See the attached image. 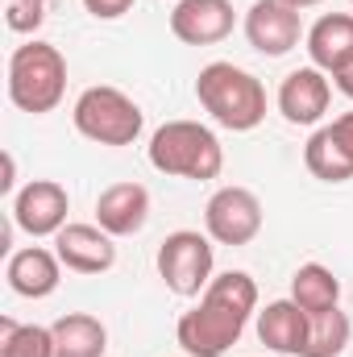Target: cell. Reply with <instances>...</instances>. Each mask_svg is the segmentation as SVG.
I'll use <instances>...</instances> for the list:
<instances>
[{
    "mask_svg": "<svg viewBox=\"0 0 353 357\" xmlns=\"http://www.w3.org/2000/svg\"><path fill=\"white\" fill-rule=\"evenodd\" d=\"M254 312H258V282L246 270L212 274L200 303L179 316L175 341L187 357H225L241 341Z\"/></svg>",
    "mask_w": 353,
    "mask_h": 357,
    "instance_id": "6da1fadb",
    "label": "cell"
},
{
    "mask_svg": "<svg viewBox=\"0 0 353 357\" xmlns=\"http://www.w3.org/2000/svg\"><path fill=\"white\" fill-rule=\"evenodd\" d=\"M195 100L220 129H233V133H250L266 121L262 79L237 63H225V59L208 63L195 75Z\"/></svg>",
    "mask_w": 353,
    "mask_h": 357,
    "instance_id": "7a4b0ae2",
    "label": "cell"
},
{
    "mask_svg": "<svg viewBox=\"0 0 353 357\" xmlns=\"http://www.w3.org/2000/svg\"><path fill=\"white\" fill-rule=\"evenodd\" d=\"M150 167L175 178L208 183L225 171V146L200 121H167L150 137Z\"/></svg>",
    "mask_w": 353,
    "mask_h": 357,
    "instance_id": "3957f363",
    "label": "cell"
},
{
    "mask_svg": "<svg viewBox=\"0 0 353 357\" xmlns=\"http://www.w3.org/2000/svg\"><path fill=\"white\" fill-rule=\"evenodd\" d=\"M67 96V59L54 42H25L8 59V100L21 112L46 116Z\"/></svg>",
    "mask_w": 353,
    "mask_h": 357,
    "instance_id": "277c9868",
    "label": "cell"
},
{
    "mask_svg": "<svg viewBox=\"0 0 353 357\" xmlns=\"http://www.w3.org/2000/svg\"><path fill=\"white\" fill-rule=\"evenodd\" d=\"M71 121L75 129L96 142V146H133L142 137V125H146V112L137 108L133 96H125L121 88H88L80 91L75 108H71Z\"/></svg>",
    "mask_w": 353,
    "mask_h": 357,
    "instance_id": "5b68a950",
    "label": "cell"
},
{
    "mask_svg": "<svg viewBox=\"0 0 353 357\" xmlns=\"http://www.w3.org/2000/svg\"><path fill=\"white\" fill-rule=\"evenodd\" d=\"M158 278L183 295V299H195V295H204V287L212 282V262H216V254H212V237H204V233H195V229H179L171 233L163 245H158Z\"/></svg>",
    "mask_w": 353,
    "mask_h": 357,
    "instance_id": "8992f818",
    "label": "cell"
},
{
    "mask_svg": "<svg viewBox=\"0 0 353 357\" xmlns=\"http://www.w3.org/2000/svg\"><path fill=\"white\" fill-rule=\"evenodd\" d=\"M204 229L216 245H250L262 233V199L250 187H220L204 208Z\"/></svg>",
    "mask_w": 353,
    "mask_h": 357,
    "instance_id": "52a82bcc",
    "label": "cell"
},
{
    "mask_svg": "<svg viewBox=\"0 0 353 357\" xmlns=\"http://www.w3.org/2000/svg\"><path fill=\"white\" fill-rule=\"evenodd\" d=\"M71 195L54 178H33L13 195V225L29 237H54L67 225Z\"/></svg>",
    "mask_w": 353,
    "mask_h": 357,
    "instance_id": "ba28073f",
    "label": "cell"
},
{
    "mask_svg": "<svg viewBox=\"0 0 353 357\" xmlns=\"http://www.w3.org/2000/svg\"><path fill=\"white\" fill-rule=\"evenodd\" d=\"M303 167L320 183H350L353 178V112L320 125L303 146Z\"/></svg>",
    "mask_w": 353,
    "mask_h": 357,
    "instance_id": "9c48e42d",
    "label": "cell"
},
{
    "mask_svg": "<svg viewBox=\"0 0 353 357\" xmlns=\"http://www.w3.org/2000/svg\"><path fill=\"white\" fill-rule=\"evenodd\" d=\"M299 38H308V33H303V21H299V13L291 4H283V0H254L250 4V13H246V42L258 54L283 59L287 50L299 46Z\"/></svg>",
    "mask_w": 353,
    "mask_h": 357,
    "instance_id": "30bf717a",
    "label": "cell"
},
{
    "mask_svg": "<svg viewBox=\"0 0 353 357\" xmlns=\"http://www.w3.org/2000/svg\"><path fill=\"white\" fill-rule=\"evenodd\" d=\"M54 254L71 274H104L117 266V245L112 233H104L100 225H84V220H67L54 233Z\"/></svg>",
    "mask_w": 353,
    "mask_h": 357,
    "instance_id": "8fae6325",
    "label": "cell"
},
{
    "mask_svg": "<svg viewBox=\"0 0 353 357\" xmlns=\"http://www.w3.org/2000/svg\"><path fill=\"white\" fill-rule=\"evenodd\" d=\"M233 0H175L171 33L183 46H216L233 33Z\"/></svg>",
    "mask_w": 353,
    "mask_h": 357,
    "instance_id": "7c38bea8",
    "label": "cell"
},
{
    "mask_svg": "<svg viewBox=\"0 0 353 357\" xmlns=\"http://www.w3.org/2000/svg\"><path fill=\"white\" fill-rule=\"evenodd\" d=\"M333 104V84L320 67H299L278 84V112L291 125H320Z\"/></svg>",
    "mask_w": 353,
    "mask_h": 357,
    "instance_id": "4fadbf2b",
    "label": "cell"
},
{
    "mask_svg": "<svg viewBox=\"0 0 353 357\" xmlns=\"http://www.w3.org/2000/svg\"><path fill=\"white\" fill-rule=\"evenodd\" d=\"M150 220V191L142 183H112L96 199V225L112 237H133Z\"/></svg>",
    "mask_w": 353,
    "mask_h": 357,
    "instance_id": "5bb4252c",
    "label": "cell"
},
{
    "mask_svg": "<svg viewBox=\"0 0 353 357\" xmlns=\"http://www.w3.org/2000/svg\"><path fill=\"white\" fill-rule=\"evenodd\" d=\"M8 287L21 295V299H46L59 291L63 282V262L54 250H42V245H25L17 254H8V266H4Z\"/></svg>",
    "mask_w": 353,
    "mask_h": 357,
    "instance_id": "9a60e30c",
    "label": "cell"
},
{
    "mask_svg": "<svg viewBox=\"0 0 353 357\" xmlns=\"http://www.w3.org/2000/svg\"><path fill=\"white\" fill-rule=\"evenodd\" d=\"M308 59L324 75H337L353 63V13H324L308 29Z\"/></svg>",
    "mask_w": 353,
    "mask_h": 357,
    "instance_id": "2e32d148",
    "label": "cell"
},
{
    "mask_svg": "<svg viewBox=\"0 0 353 357\" xmlns=\"http://www.w3.org/2000/svg\"><path fill=\"white\" fill-rule=\"evenodd\" d=\"M258 341L274 354L303 357L308 345V312L295 299H274L258 312Z\"/></svg>",
    "mask_w": 353,
    "mask_h": 357,
    "instance_id": "e0dca14e",
    "label": "cell"
},
{
    "mask_svg": "<svg viewBox=\"0 0 353 357\" xmlns=\"http://www.w3.org/2000/svg\"><path fill=\"white\" fill-rule=\"evenodd\" d=\"M54 357H104L108 328L88 312H67L54 324Z\"/></svg>",
    "mask_w": 353,
    "mask_h": 357,
    "instance_id": "ac0fdd59",
    "label": "cell"
},
{
    "mask_svg": "<svg viewBox=\"0 0 353 357\" xmlns=\"http://www.w3.org/2000/svg\"><path fill=\"white\" fill-rule=\"evenodd\" d=\"M291 299L308 312V316H320V312H333L341 303V282L337 274L320 262H308L291 274Z\"/></svg>",
    "mask_w": 353,
    "mask_h": 357,
    "instance_id": "d6986e66",
    "label": "cell"
},
{
    "mask_svg": "<svg viewBox=\"0 0 353 357\" xmlns=\"http://www.w3.org/2000/svg\"><path fill=\"white\" fill-rule=\"evenodd\" d=\"M353 337V324L341 307L333 312H320V316H308V345H303V357H341L345 345Z\"/></svg>",
    "mask_w": 353,
    "mask_h": 357,
    "instance_id": "ffe728a7",
    "label": "cell"
},
{
    "mask_svg": "<svg viewBox=\"0 0 353 357\" xmlns=\"http://www.w3.org/2000/svg\"><path fill=\"white\" fill-rule=\"evenodd\" d=\"M0 357H54V328L0 320Z\"/></svg>",
    "mask_w": 353,
    "mask_h": 357,
    "instance_id": "44dd1931",
    "label": "cell"
},
{
    "mask_svg": "<svg viewBox=\"0 0 353 357\" xmlns=\"http://www.w3.org/2000/svg\"><path fill=\"white\" fill-rule=\"evenodd\" d=\"M46 13H50V0H8L4 21L13 33H33V29H42Z\"/></svg>",
    "mask_w": 353,
    "mask_h": 357,
    "instance_id": "7402d4cb",
    "label": "cell"
},
{
    "mask_svg": "<svg viewBox=\"0 0 353 357\" xmlns=\"http://www.w3.org/2000/svg\"><path fill=\"white\" fill-rule=\"evenodd\" d=\"M84 8L96 21H117V17H125L133 8V0H84Z\"/></svg>",
    "mask_w": 353,
    "mask_h": 357,
    "instance_id": "603a6c76",
    "label": "cell"
},
{
    "mask_svg": "<svg viewBox=\"0 0 353 357\" xmlns=\"http://www.w3.org/2000/svg\"><path fill=\"white\" fill-rule=\"evenodd\" d=\"M333 79H337V91H341V96H350V100H353V63L345 67V71H337Z\"/></svg>",
    "mask_w": 353,
    "mask_h": 357,
    "instance_id": "cb8c5ba5",
    "label": "cell"
},
{
    "mask_svg": "<svg viewBox=\"0 0 353 357\" xmlns=\"http://www.w3.org/2000/svg\"><path fill=\"white\" fill-rule=\"evenodd\" d=\"M13 183H17V162H13V154H4V178H0V187L13 191Z\"/></svg>",
    "mask_w": 353,
    "mask_h": 357,
    "instance_id": "d4e9b609",
    "label": "cell"
},
{
    "mask_svg": "<svg viewBox=\"0 0 353 357\" xmlns=\"http://www.w3.org/2000/svg\"><path fill=\"white\" fill-rule=\"evenodd\" d=\"M283 4H291L295 13H303V8H316V4H324V0H283Z\"/></svg>",
    "mask_w": 353,
    "mask_h": 357,
    "instance_id": "484cf974",
    "label": "cell"
},
{
    "mask_svg": "<svg viewBox=\"0 0 353 357\" xmlns=\"http://www.w3.org/2000/svg\"><path fill=\"white\" fill-rule=\"evenodd\" d=\"M350 4H353V0H350Z\"/></svg>",
    "mask_w": 353,
    "mask_h": 357,
    "instance_id": "4316f807",
    "label": "cell"
}]
</instances>
